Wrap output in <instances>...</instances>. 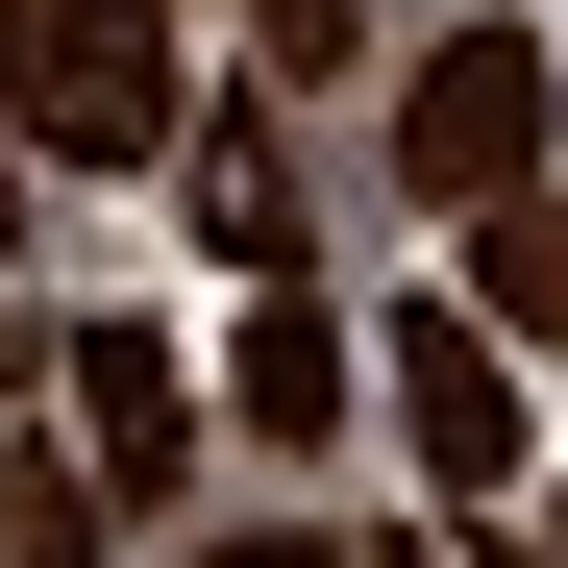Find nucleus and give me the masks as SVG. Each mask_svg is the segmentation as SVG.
<instances>
[{
	"mask_svg": "<svg viewBox=\"0 0 568 568\" xmlns=\"http://www.w3.org/2000/svg\"><path fill=\"white\" fill-rule=\"evenodd\" d=\"M0 124L50 173H173L199 100H173V0H0Z\"/></svg>",
	"mask_w": 568,
	"mask_h": 568,
	"instance_id": "nucleus-1",
	"label": "nucleus"
},
{
	"mask_svg": "<svg viewBox=\"0 0 568 568\" xmlns=\"http://www.w3.org/2000/svg\"><path fill=\"white\" fill-rule=\"evenodd\" d=\"M544 124H568V50H544V26H445V50L396 74V199H519Z\"/></svg>",
	"mask_w": 568,
	"mask_h": 568,
	"instance_id": "nucleus-2",
	"label": "nucleus"
},
{
	"mask_svg": "<svg viewBox=\"0 0 568 568\" xmlns=\"http://www.w3.org/2000/svg\"><path fill=\"white\" fill-rule=\"evenodd\" d=\"M396 445H420V495H519V322L495 297H396Z\"/></svg>",
	"mask_w": 568,
	"mask_h": 568,
	"instance_id": "nucleus-3",
	"label": "nucleus"
},
{
	"mask_svg": "<svg viewBox=\"0 0 568 568\" xmlns=\"http://www.w3.org/2000/svg\"><path fill=\"white\" fill-rule=\"evenodd\" d=\"M50 396H74V469H100L124 519L199 495V371H173V322H74V346H50Z\"/></svg>",
	"mask_w": 568,
	"mask_h": 568,
	"instance_id": "nucleus-4",
	"label": "nucleus"
},
{
	"mask_svg": "<svg viewBox=\"0 0 568 568\" xmlns=\"http://www.w3.org/2000/svg\"><path fill=\"white\" fill-rule=\"evenodd\" d=\"M223 420H247V445H346V420H371V396H346V322L297 297V272L247 297V346H223Z\"/></svg>",
	"mask_w": 568,
	"mask_h": 568,
	"instance_id": "nucleus-5",
	"label": "nucleus"
},
{
	"mask_svg": "<svg viewBox=\"0 0 568 568\" xmlns=\"http://www.w3.org/2000/svg\"><path fill=\"white\" fill-rule=\"evenodd\" d=\"M469 297H495L519 346H568V199L519 173V199H469Z\"/></svg>",
	"mask_w": 568,
	"mask_h": 568,
	"instance_id": "nucleus-6",
	"label": "nucleus"
},
{
	"mask_svg": "<svg viewBox=\"0 0 568 568\" xmlns=\"http://www.w3.org/2000/svg\"><path fill=\"white\" fill-rule=\"evenodd\" d=\"M199 247H223V272H297V173H272V124H247V100L199 124Z\"/></svg>",
	"mask_w": 568,
	"mask_h": 568,
	"instance_id": "nucleus-7",
	"label": "nucleus"
},
{
	"mask_svg": "<svg viewBox=\"0 0 568 568\" xmlns=\"http://www.w3.org/2000/svg\"><path fill=\"white\" fill-rule=\"evenodd\" d=\"M0 568H100V469H50V445L0 469Z\"/></svg>",
	"mask_w": 568,
	"mask_h": 568,
	"instance_id": "nucleus-8",
	"label": "nucleus"
},
{
	"mask_svg": "<svg viewBox=\"0 0 568 568\" xmlns=\"http://www.w3.org/2000/svg\"><path fill=\"white\" fill-rule=\"evenodd\" d=\"M272 26V74H371V0H247Z\"/></svg>",
	"mask_w": 568,
	"mask_h": 568,
	"instance_id": "nucleus-9",
	"label": "nucleus"
},
{
	"mask_svg": "<svg viewBox=\"0 0 568 568\" xmlns=\"http://www.w3.org/2000/svg\"><path fill=\"white\" fill-rule=\"evenodd\" d=\"M199 568H346V544H199Z\"/></svg>",
	"mask_w": 568,
	"mask_h": 568,
	"instance_id": "nucleus-10",
	"label": "nucleus"
},
{
	"mask_svg": "<svg viewBox=\"0 0 568 568\" xmlns=\"http://www.w3.org/2000/svg\"><path fill=\"white\" fill-rule=\"evenodd\" d=\"M519 568H568V495H544V544H519Z\"/></svg>",
	"mask_w": 568,
	"mask_h": 568,
	"instance_id": "nucleus-11",
	"label": "nucleus"
},
{
	"mask_svg": "<svg viewBox=\"0 0 568 568\" xmlns=\"http://www.w3.org/2000/svg\"><path fill=\"white\" fill-rule=\"evenodd\" d=\"M371 568H420V544H371Z\"/></svg>",
	"mask_w": 568,
	"mask_h": 568,
	"instance_id": "nucleus-12",
	"label": "nucleus"
}]
</instances>
